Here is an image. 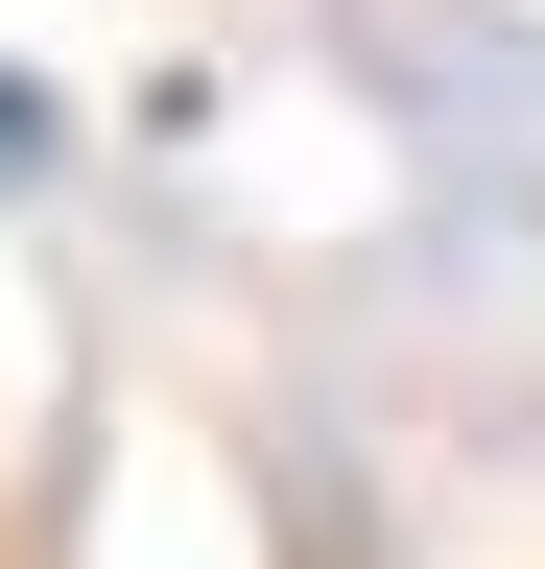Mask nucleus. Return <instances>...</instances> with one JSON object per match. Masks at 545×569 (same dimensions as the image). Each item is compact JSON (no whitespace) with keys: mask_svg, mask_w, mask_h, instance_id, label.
<instances>
[{"mask_svg":"<svg viewBox=\"0 0 545 569\" xmlns=\"http://www.w3.org/2000/svg\"><path fill=\"white\" fill-rule=\"evenodd\" d=\"M24 167H48V96H24V71H0V190H24Z\"/></svg>","mask_w":545,"mask_h":569,"instance_id":"f257e3e1","label":"nucleus"}]
</instances>
